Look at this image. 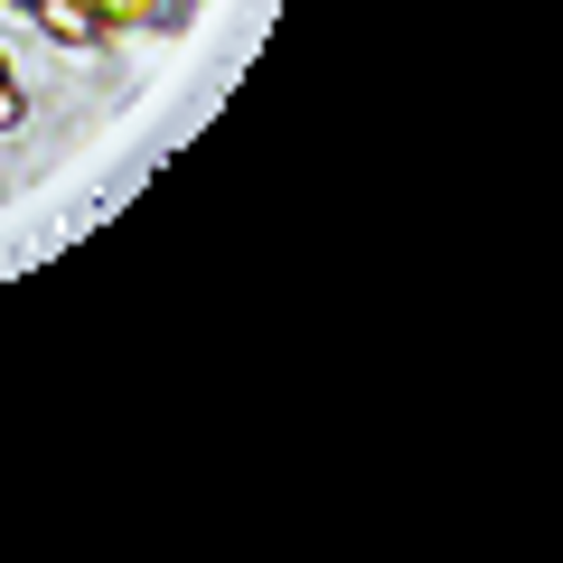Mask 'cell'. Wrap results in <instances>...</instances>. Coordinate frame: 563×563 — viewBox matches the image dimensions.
Returning <instances> with one entry per match:
<instances>
[{
	"label": "cell",
	"instance_id": "1",
	"mask_svg": "<svg viewBox=\"0 0 563 563\" xmlns=\"http://www.w3.org/2000/svg\"><path fill=\"white\" fill-rule=\"evenodd\" d=\"M29 20H38L57 47H95L103 38V29H95V0H29Z\"/></svg>",
	"mask_w": 563,
	"mask_h": 563
},
{
	"label": "cell",
	"instance_id": "2",
	"mask_svg": "<svg viewBox=\"0 0 563 563\" xmlns=\"http://www.w3.org/2000/svg\"><path fill=\"white\" fill-rule=\"evenodd\" d=\"M188 0H95V29H179Z\"/></svg>",
	"mask_w": 563,
	"mask_h": 563
},
{
	"label": "cell",
	"instance_id": "3",
	"mask_svg": "<svg viewBox=\"0 0 563 563\" xmlns=\"http://www.w3.org/2000/svg\"><path fill=\"white\" fill-rule=\"evenodd\" d=\"M20 103H29V95H20V66L0 57V132H20Z\"/></svg>",
	"mask_w": 563,
	"mask_h": 563
},
{
	"label": "cell",
	"instance_id": "4",
	"mask_svg": "<svg viewBox=\"0 0 563 563\" xmlns=\"http://www.w3.org/2000/svg\"><path fill=\"white\" fill-rule=\"evenodd\" d=\"M20 10H29V0H20Z\"/></svg>",
	"mask_w": 563,
	"mask_h": 563
}]
</instances>
